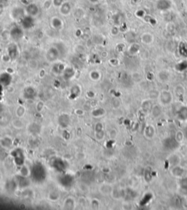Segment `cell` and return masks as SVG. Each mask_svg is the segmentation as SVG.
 <instances>
[{
	"label": "cell",
	"instance_id": "1",
	"mask_svg": "<svg viewBox=\"0 0 187 210\" xmlns=\"http://www.w3.org/2000/svg\"><path fill=\"white\" fill-rule=\"evenodd\" d=\"M159 99L160 102L162 104H169L170 103H171L173 100V96L171 94L170 91L168 90H163L161 93H159Z\"/></svg>",
	"mask_w": 187,
	"mask_h": 210
},
{
	"label": "cell",
	"instance_id": "2",
	"mask_svg": "<svg viewBox=\"0 0 187 210\" xmlns=\"http://www.w3.org/2000/svg\"><path fill=\"white\" fill-rule=\"evenodd\" d=\"M156 6L159 11H167L172 7V2L170 0H157Z\"/></svg>",
	"mask_w": 187,
	"mask_h": 210
},
{
	"label": "cell",
	"instance_id": "3",
	"mask_svg": "<svg viewBox=\"0 0 187 210\" xmlns=\"http://www.w3.org/2000/svg\"><path fill=\"white\" fill-rule=\"evenodd\" d=\"M157 77L160 82H167L170 79V73L167 70H162L157 73Z\"/></svg>",
	"mask_w": 187,
	"mask_h": 210
},
{
	"label": "cell",
	"instance_id": "4",
	"mask_svg": "<svg viewBox=\"0 0 187 210\" xmlns=\"http://www.w3.org/2000/svg\"><path fill=\"white\" fill-rule=\"evenodd\" d=\"M140 40L143 43L147 45L151 44L153 42V40H154V36L152 33H149V32H146V33H144L141 35L140 36Z\"/></svg>",
	"mask_w": 187,
	"mask_h": 210
},
{
	"label": "cell",
	"instance_id": "5",
	"mask_svg": "<svg viewBox=\"0 0 187 210\" xmlns=\"http://www.w3.org/2000/svg\"><path fill=\"white\" fill-rule=\"evenodd\" d=\"M145 135L148 138H152L154 135V129L153 126H148L145 129Z\"/></svg>",
	"mask_w": 187,
	"mask_h": 210
},
{
	"label": "cell",
	"instance_id": "6",
	"mask_svg": "<svg viewBox=\"0 0 187 210\" xmlns=\"http://www.w3.org/2000/svg\"><path fill=\"white\" fill-rule=\"evenodd\" d=\"M143 19H144L145 21H146L147 23H149V24H152V25L157 24V21L155 20V19H153L152 16H148V15H147V14H146V16L143 18Z\"/></svg>",
	"mask_w": 187,
	"mask_h": 210
},
{
	"label": "cell",
	"instance_id": "7",
	"mask_svg": "<svg viewBox=\"0 0 187 210\" xmlns=\"http://www.w3.org/2000/svg\"><path fill=\"white\" fill-rule=\"evenodd\" d=\"M146 11H144V10H138V11H136V13H135V15H136V16L138 18H140V19H143V18L145 17V16H146Z\"/></svg>",
	"mask_w": 187,
	"mask_h": 210
},
{
	"label": "cell",
	"instance_id": "8",
	"mask_svg": "<svg viewBox=\"0 0 187 210\" xmlns=\"http://www.w3.org/2000/svg\"><path fill=\"white\" fill-rule=\"evenodd\" d=\"M175 91L177 95H182L184 92V89L181 85H178L175 89Z\"/></svg>",
	"mask_w": 187,
	"mask_h": 210
}]
</instances>
